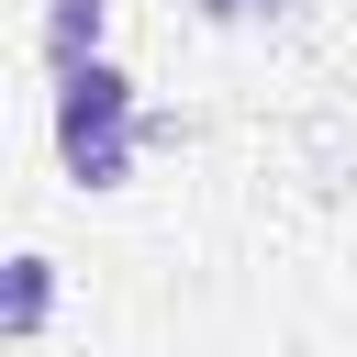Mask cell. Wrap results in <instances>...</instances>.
<instances>
[{"instance_id": "cell-3", "label": "cell", "mask_w": 357, "mask_h": 357, "mask_svg": "<svg viewBox=\"0 0 357 357\" xmlns=\"http://www.w3.org/2000/svg\"><path fill=\"white\" fill-rule=\"evenodd\" d=\"M100 33H112V0H45V67L100 56Z\"/></svg>"}, {"instance_id": "cell-2", "label": "cell", "mask_w": 357, "mask_h": 357, "mask_svg": "<svg viewBox=\"0 0 357 357\" xmlns=\"http://www.w3.org/2000/svg\"><path fill=\"white\" fill-rule=\"evenodd\" d=\"M45 324H56V257H45V245H22V257L0 268V335H11V346H33Z\"/></svg>"}, {"instance_id": "cell-4", "label": "cell", "mask_w": 357, "mask_h": 357, "mask_svg": "<svg viewBox=\"0 0 357 357\" xmlns=\"http://www.w3.org/2000/svg\"><path fill=\"white\" fill-rule=\"evenodd\" d=\"M190 11H201V22H212V33H245V22H268V11H279V0H190Z\"/></svg>"}, {"instance_id": "cell-1", "label": "cell", "mask_w": 357, "mask_h": 357, "mask_svg": "<svg viewBox=\"0 0 357 357\" xmlns=\"http://www.w3.org/2000/svg\"><path fill=\"white\" fill-rule=\"evenodd\" d=\"M134 123H145V89H134L112 56H78V67H56V100H45L56 167H78V156H100V145H145Z\"/></svg>"}]
</instances>
